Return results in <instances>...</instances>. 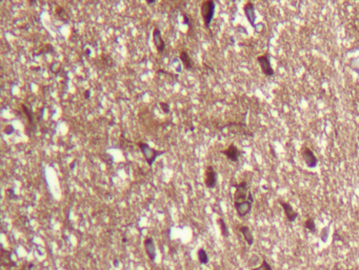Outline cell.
I'll return each instance as SVG.
<instances>
[{
  "label": "cell",
  "instance_id": "4fadbf2b",
  "mask_svg": "<svg viewBox=\"0 0 359 270\" xmlns=\"http://www.w3.org/2000/svg\"><path fill=\"white\" fill-rule=\"evenodd\" d=\"M243 10H244V14H246V18L249 20V22L254 26V23H255V19H256V15H255V7H254V4L252 2H246L244 4V7H243Z\"/></svg>",
  "mask_w": 359,
  "mask_h": 270
},
{
  "label": "cell",
  "instance_id": "7c38bea8",
  "mask_svg": "<svg viewBox=\"0 0 359 270\" xmlns=\"http://www.w3.org/2000/svg\"><path fill=\"white\" fill-rule=\"evenodd\" d=\"M1 265L7 268H12V267L17 266V264L12 260L11 257V252L7 250H4L3 248L1 249Z\"/></svg>",
  "mask_w": 359,
  "mask_h": 270
},
{
  "label": "cell",
  "instance_id": "52a82bcc",
  "mask_svg": "<svg viewBox=\"0 0 359 270\" xmlns=\"http://www.w3.org/2000/svg\"><path fill=\"white\" fill-rule=\"evenodd\" d=\"M301 155H302V158L304 160V162H305V164L307 165V167L315 168V167L317 166V164H318L317 157L314 155L313 151H312L310 148L303 147V148L301 149Z\"/></svg>",
  "mask_w": 359,
  "mask_h": 270
},
{
  "label": "cell",
  "instance_id": "ac0fdd59",
  "mask_svg": "<svg viewBox=\"0 0 359 270\" xmlns=\"http://www.w3.org/2000/svg\"><path fill=\"white\" fill-rule=\"evenodd\" d=\"M56 15H57V16H58L61 20H63L64 22H66V21L68 20V13L65 12V10L62 7H56Z\"/></svg>",
  "mask_w": 359,
  "mask_h": 270
},
{
  "label": "cell",
  "instance_id": "6da1fadb",
  "mask_svg": "<svg viewBox=\"0 0 359 270\" xmlns=\"http://www.w3.org/2000/svg\"><path fill=\"white\" fill-rule=\"evenodd\" d=\"M138 147H139L140 151L142 152L143 156L146 158V163L149 166H153V164L155 163V160H157V157L162 155L164 151H158V150H155L154 148H151V147L148 145L146 143H137Z\"/></svg>",
  "mask_w": 359,
  "mask_h": 270
},
{
  "label": "cell",
  "instance_id": "5b68a950",
  "mask_svg": "<svg viewBox=\"0 0 359 270\" xmlns=\"http://www.w3.org/2000/svg\"><path fill=\"white\" fill-rule=\"evenodd\" d=\"M205 178H204V182H205V186H207L209 189H213L216 187L217 185V180H218V175H217V172L215 171L212 166H207V169H205Z\"/></svg>",
  "mask_w": 359,
  "mask_h": 270
},
{
  "label": "cell",
  "instance_id": "2e32d148",
  "mask_svg": "<svg viewBox=\"0 0 359 270\" xmlns=\"http://www.w3.org/2000/svg\"><path fill=\"white\" fill-rule=\"evenodd\" d=\"M218 225H219L220 227V231H221V234H222L223 238H229V235H230V232H229V228H227V224H225V222L223 218H218Z\"/></svg>",
  "mask_w": 359,
  "mask_h": 270
},
{
  "label": "cell",
  "instance_id": "9a60e30c",
  "mask_svg": "<svg viewBox=\"0 0 359 270\" xmlns=\"http://www.w3.org/2000/svg\"><path fill=\"white\" fill-rule=\"evenodd\" d=\"M239 230H240V232L242 233L243 238H244L246 242L248 243V245H249V246H252V245L254 244V236H253V234H252L251 229H250L248 226H241V227L239 228Z\"/></svg>",
  "mask_w": 359,
  "mask_h": 270
},
{
  "label": "cell",
  "instance_id": "ba28073f",
  "mask_svg": "<svg viewBox=\"0 0 359 270\" xmlns=\"http://www.w3.org/2000/svg\"><path fill=\"white\" fill-rule=\"evenodd\" d=\"M153 40H154V44H155L156 49L159 53H162L165 50V42L161 35V31L158 28H155L153 31Z\"/></svg>",
  "mask_w": 359,
  "mask_h": 270
},
{
  "label": "cell",
  "instance_id": "277c9868",
  "mask_svg": "<svg viewBox=\"0 0 359 270\" xmlns=\"http://www.w3.org/2000/svg\"><path fill=\"white\" fill-rule=\"evenodd\" d=\"M253 203H254V199H249L242 203H234V207L236 209L237 214L239 217H244L252 211Z\"/></svg>",
  "mask_w": 359,
  "mask_h": 270
},
{
  "label": "cell",
  "instance_id": "8992f818",
  "mask_svg": "<svg viewBox=\"0 0 359 270\" xmlns=\"http://www.w3.org/2000/svg\"><path fill=\"white\" fill-rule=\"evenodd\" d=\"M257 61H258L263 74H265L266 76H273V75H274V70L272 69L268 55L263 54V55L258 56V57H257Z\"/></svg>",
  "mask_w": 359,
  "mask_h": 270
},
{
  "label": "cell",
  "instance_id": "f546056e",
  "mask_svg": "<svg viewBox=\"0 0 359 270\" xmlns=\"http://www.w3.org/2000/svg\"><path fill=\"white\" fill-rule=\"evenodd\" d=\"M75 164H76V162H74V163H72V164H71V169H74Z\"/></svg>",
  "mask_w": 359,
  "mask_h": 270
},
{
  "label": "cell",
  "instance_id": "7a4b0ae2",
  "mask_svg": "<svg viewBox=\"0 0 359 270\" xmlns=\"http://www.w3.org/2000/svg\"><path fill=\"white\" fill-rule=\"evenodd\" d=\"M200 13L205 28H210V24L215 14V2L213 0H207L202 2L200 5Z\"/></svg>",
  "mask_w": 359,
  "mask_h": 270
},
{
  "label": "cell",
  "instance_id": "ffe728a7",
  "mask_svg": "<svg viewBox=\"0 0 359 270\" xmlns=\"http://www.w3.org/2000/svg\"><path fill=\"white\" fill-rule=\"evenodd\" d=\"M21 108H22L24 115H26V117H28V121H29V123H30V124H32V123H33V119H34V113H33L32 111L30 110V109L28 107H26V106H24V104H22V106H21Z\"/></svg>",
  "mask_w": 359,
  "mask_h": 270
},
{
  "label": "cell",
  "instance_id": "5bb4252c",
  "mask_svg": "<svg viewBox=\"0 0 359 270\" xmlns=\"http://www.w3.org/2000/svg\"><path fill=\"white\" fill-rule=\"evenodd\" d=\"M180 60H181L182 65L185 67L187 70H193L194 68V62L192 60V58L190 57L189 55L188 51H185V50H182L181 53H180Z\"/></svg>",
  "mask_w": 359,
  "mask_h": 270
},
{
  "label": "cell",
  "instance_id": "cb8c5ba5",
  "mask_svg": "<svg viewBox=\"0 0 359 270\" xmlns=\"http://www.w3.org/2000/svg\"><path fill=\"white\" fill-rule=\"evenodd\" d=\"M4 132H5L7 134H9V135H11V134H13L14 132H15V129H14L13 126L9 125V126H7V127H5V129H4Z\"/></svg>",
  "mask_w": 359,
  "mask_h": 270
},
{
  "label": "cell",
  "instance_id": "e0dca14e",
  "mask_svg": "<svg viewBox=\"0 0 359 270\" xmlns=\"http://www.w3.org/2000/svg\"><path fill=\"white\" fill-rule=\"evenodd\" d=\"M197 254H198V260H199V262H200L201 264L205 265V264L209 263V255H207V251L204 250L203 248H200V249L198 250Z\"/></svg>",
  "mask_w": 359,
  "mask_h": 270
},
{
  "label": "cell",
  "instance_id": "7402d4cb",
  "mask_svg": "<svg viewBox=\"0 0 359 270\" xmlns=\"http://www.w3.org/2000/svg\"><path fill=\"white\" fill-rule=\"evenodd\" d=\"M329 231H330V227H329V226H327V227H325V228H323V229H322V231H321L320 238H321V241L323 242V243H325V242L327 241V238H329Z\"/></svg>",
  "mask_w": 359,
  "mask_h": 270
},
{
  "label": "cell",
  "instance_id": "603a6c76",
  "mask_svg": "<svg viewBox=\"0 0 359 270\" xmlns=\"http://www.w3.org/2000/svg\"><path fill=\"white\" fill-rule=\"evenodd\" d=\"M159 104H160V107H161L162 111H163L164 113H168V112H170V106H168V104L162 101V102H160Z\"/></svg>",
  "mask_w": 359,
  "mask_h": 270
},
{
  "label": "cell",
  "instance_id": "d6986e66",
  "mask_svg": "<svg viewBox=\"0 0 359 270\" xmlns=\"http://www.w3.org/2000/svg\"><path fill=\"white\" fill-rule=\"evenodd\" d=\"M304 228L307 229V230L310 231V232H312V233H315V232H316V225H315V222H314L313 218L312 217L307 218V221H305V223H304Z\"/></svg>",
  "mask_w": 359,
  "mask_h": 270
},
{
  "label": "cell",
  "instance_id": "4316f807",
  "mask_svg": "<svg viewBox=\"0 0 359 270\" xmlns=\"http://www.w3.org/2000/svg\"><path fill=\"white\" fill-rule=\"evenodd\" d=\"M90 94H91V91H90V90H87V91L84 92V98H85V99H89V98H90Z\"/></svg>",
  "mask_w": 359,
  "mask_h": 270
},
{
  "label": "cell",
  "instance_id": "3957f363",
  "mask_svg": "<svg viewBox=\"0 0 359 270\" xmlns=\"http://www.w3.org/2000/svg\"><path fill=\"white\" fill-rule=\"evenodd\" d=\"M249 199H254V196L251 193L246 182H241L236 185V191L234 194V203H242Z\"/></svg>",
  "mask_w": 359,
  "mask_h": 270
},
{
  "label": "cell",
  "instance_id": "9c48e42d",
  "mask_svg": "<svg viewBox=\"0 0 359 270\" xmlns=\"http://www.w3.org/2000/svg\"><path fill=\"white\" fill-rule=\"evenodd\" d=\"M279 203H280V205H281L282 209H283V211H285V216L288 218V221L291 222V223L296 221V218L298 217V212H296L294 209H293L291 204H289V203L285 202V201H279Z\"/></svg>",
  "mask_w": 359,
  "mask_h": 270
},
{
  "label": "cell",
  "instance_id": "484cf974",
  "mask_svg": "<svg viewBox=\"0 0 359 270\" xmlns=\"http://www.w3.org/2000/svg\"><path fill=\"white\" fill-rule=\"evenodd\" d=\"M7 194H10V195H9L10 199H16L17 197V196H15V193H14L13 189H9V190H7Z\"/></svg>",
  "mask_w": 359,
  "mask_h": 270
},
{
  "label": "cell",
  "instance_id": "30bf717a",
  "mask_svg": "<svg viewBox=\"0 0 359 270\" xmlns=\"http://www.w3.org/2000/svg\"><path fill=\"white\" fill-rule=\"evenodd\" d=\"M222 154L227 156V160H232V162H234V163H236V162H238V160H239L240 151L238 150V148H237L234 143H232V145H230V146L227 147V149L223 150Z\"/></svg>",
  "mask_w": 359,
  "mask_h": 270
},
{
  "label": "cell",
  "instance_id": "d4e9b609",
  "mask_svg": "<svg viewBox=\"0 0 359 270\" xmlns=\"http://www.w3.org/2000/svg\"><path fill=\"white\" fill-rule=\"evenodd\" d=\"M183 23L187 24V26H191V21H190V17L187 15V14H183Z\"/></svg>",
  "mask_w": 359,
  "mask_h": 270
},
{
  "label": "cell",
  "instance_id": "8fae6325",
  "mask_svg": "<svg viewBox=\"0 0 359 270\" xmlns=\"http://www.w3.org/2000/svg\"><path fill=\"white\" fill-rule=\"evenodd\" d=\"M144 249L149 259L154 262L156 259V247L152 238H148L144 240Z\"/></svg>",
  "mask_w": 359,
  "mask_h": 270
},
{
  "label": "cell",
  "instance_id": "83f0119b",
  "mask_svg": "<svg viewBox=\"0 0 359 270\" xmlns=\"http://www.w3.org/2000/svg\"><path fill=\"white\" fill-rule=\"evenodd\" d=\"M155 2H156L155 0H146V3L148 4H154Z\"/></svg>",
  "mask_w": 359,
  "mask_h": 270
},
{
  "label": "cell",
  "instance_id": "44dd1931",
  "mask_svg": "<svg viewBox=\"0 0 359 270\" xmlns=\"http://www.w3.org/2000/svg\"><path fill=\"white\" fill-rule=\"evenodd\" d=\"M253 270H273V268H272V266L270 265V263H268V261L265 260V259H263L261 265L259 267H257V268H254Z\"/></svg>",
  "mask_w": 359,
  "mask_h": 270
},
{
  "label": "cell",
  "instance_id": "f1b7e54d",
  "mask_svg": "<svg viewBox=\"0 0 359 270\" xmlns=\"http://www.w3.org/2000/svg\"><path fill=\"white\" fill-rule=\"evenodd\" d=\"M85 54H87V56L91 54V51H90V49H87V50H85Z\"/></svg>",
  "mask_w": 359,
  "mask_h": 270
}]
</instances>
